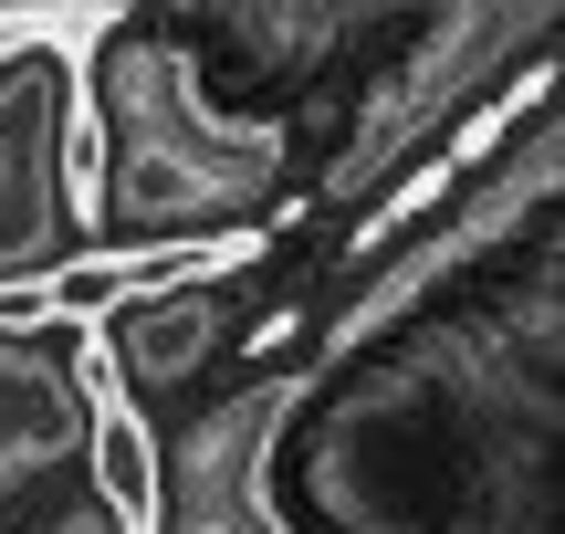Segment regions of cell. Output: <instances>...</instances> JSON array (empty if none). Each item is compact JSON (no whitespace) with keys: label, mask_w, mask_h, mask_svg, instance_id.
<instances>
[{"label":"cell","mask_w":565,"mask_h":534,"mask_svg":"<svg viewBox=\"0 0 565 534\" xmlns=\"http://www.w3.org/2000/svg\"><path fill=\"white\" fill-rule=\"evenodd\" d=\"M116 356L137 377H189L210 356V305L200 293H137V305L116 314Z\"/></svg>","instance_id":"1"},{"label":"cell","mask_w":565,"mask_h":534,"mask_svg":"<svg viewBox=\"0 0 565 534\" xmlns=\"http://www.w3.org/2000/svg\"><path fill=\"white\" fill-rule=\"evenodd\" d=\"M74 440V388L32 356H0V461H42Z\"/></svg>","instance_id":"2"},{"label":"cell","mask_w":565,"mask_h":534,"mask_svg":"<svg viewBox=\"0 0 565 534\" xmlns=\"http://www.w3.org/2000/svg\"><path fill=\"white\" fill-rule=\"evenodd\" d=\"M95 493H105V514H116V524H147V514H158V440H147V419L116 409V398L95 409Z\"/></svg>","instance_id":"3"}]
</instances>
